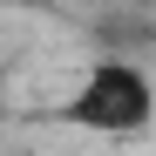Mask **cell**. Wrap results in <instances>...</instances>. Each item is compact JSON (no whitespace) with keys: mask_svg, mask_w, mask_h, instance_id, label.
Returning <instances> with one entry per match:
<instances>
[{"mask_svg":"<svg viewBox=\"0 0 156 156\" xmlns=\"http://www.w3.org/2000/svg\"><path fill=\"white\" fill-rule=\"evenodd\" d=\"M61 129H88V136H143L156 122V82L136 68V61H95L82 68V82L61 95L55 109Z\"/></svg>","mask_w":156,"mask_h":156,"instance_id":"obj_1","label":"cell"}]
</instances>
